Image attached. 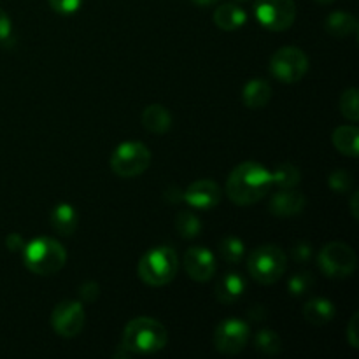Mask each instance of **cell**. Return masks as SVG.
I'll use <instances>...</instances> for the list:
<instances>
[{
  "label": "cell",
  "mask_w": 359,
  "mask_h": 359,
  "mask_svg": "<svg viewBox=\"0 0 359 359\" xmlns=\"http://www.w3.org/2000/svg\"><path fill=\"white\" fill-rule=\"evenodd\" d=\"M272 184V174L258 161H244L231 170L226 181L228 198L241 207L255 205L269 195Z\"/></svg>",
  "instance_id": "1"
},
{
  "label": "cell",
  "mask_w": 359,
  "mask_h": 359,
  "mask_svg": "<svg viewBox=\"0 0 359 359\" xmlns=\"http://www.w3.org/2000/svg\"><path fill=\"white\" fill-rule=\"evenodd\" d=\"M167 328L153 318H135L125 326L121 349L126 356H146L154 354L167 346Z\"/></svg>",
  "instance_id": "2"
},
{
  "label": "cell",
  "mask_w": 359,
  "mask_h": 359,
  "mask_svg": "<svg viewBox=\"0 0 359 359\" xmlns=\"http://www.w3.org/2000/svg\"><path fill=\"white\" fill-rule=\"evenodd\" d=\"M23 263L30 272L48 277L65 266L67 251L58 241L49 237H39L23 248Z\"/></svg>",
  "instance_id": "3"
},
{
  "label": "cell",
  "mask_w": 359,
  "mask_h": 359,
  "mask_svg": "<svg viewBox=\"0 0 359 359\" xmlns=\"http://www.w3.org/2000/svg\"><path fill=\"white\" fill-rule=\"evenodd\" d=\"M179 270L177 252L168 245H156L140 258L137 272L147 286H167L175 279Z\"/></svg>",
  "instance_id": "4"
},
{
  "label": "cell",
  "mask_w": 359,
  "mask_h": 359,
  "mask_svg": "<svg viewBox=\"0 0 359 359\" xmlns=\"http://www.w3.org/2000/svg\"><path fill=\"white\" fill-rule=\"evenodd\" d=\"M287 269V256L279 245L265 244L256 248L248 258V270L259 284L277 283Z\"/></svg>",
  "instance_id": "5"
},
{
  "label": "cell",
  "mask_w": 359,
  "mask_h": 359,
  "mask_svg": "<svg viewBox=\"0 0 359 359\" xmlns=\"http://www.w3.org/2000/svg\"><path fill=\"white\" fill-rule=\"evenodd\" d=\"M151 165V151L139 140L119 144L111 156V168L116 175L125 179L144 174Z\"/></svg>",
  "instance_id": "6"
},
{
  "label": "cell",
  "mask_w": 359,
  "mask_h": 359,
  "mask_svg": "<svg viewBox=\"0 0 359 359\" xmlns=\"http://www.w3.org/2000/svg\"><path fill=\"white\" fill-rule=\"evenodd\" d=\"M318 265L326 277L332 279H347L358 266L354 249L344 242H330L319 251Z\"/></svg>",
  "instance_id": "7"
},
{
  "label": "cell",
  "mask_w": 359,
  "mask_h": 359,
  "mask_svg": "<svg viewBox=\"0 0 359 359\" xmlns=\"http://www.w3.org/2000/svg\"><path fill=\"white\" fill-rule=\"evenodd\" d=\"M309 70V58L300 48L286 46L280 48L276 55L270 58V74L277 81L286 84L298 83L304 79Z\"/></svg>",
  "instance_id": "8"
},
{
  "label": "cell",
  "mask_w": 359,
  "mask_h": 359,
  "mask_svg": "<svg viewBox=\"0 0 359 359\" xmlns=\"http://www.w3.org/2000/svg\"><path fill=\"white\" fill-rule=\"evenodd\" d=\"M255 14L265 28L283 32L294 23L297 6L293 0H256Z\"/></svg>",
  "instance_id": "9"
},
{
  "label": "cell",
  "mask_w": 359,
  "mask_h": 359,
  "mask_svg": "<svg viewBox=\"0 0 359 359\" xmlns=\"http://www.w3.org/2000/svg\"><path fill=\"white\" fill-rule=\"evenodd\" d=\"M86 314L83 304L76 300L60 302L51 314V326L63 339H74L84 328Z\"/></svg>",
  "instance_id": "10"
},
{
  "label": "cell",
  "mask_w": 359,
  "mask_h": 359,
  "mask_svg": "<svg viewBox=\"0 0 359 359\" xmlns=\"http://www.w3.org/2000/svg\"><path fill=\"white\" fill-rule=\"evenodd\" d=\"M249 340V325L242 319H226L214 332V346L223 354H238Z\"/></svg>",
  "instance_id": "11"
},
{
  "label": "cell",
  "mask_w": 359,
  "mask_h": 359,
  "mask_svg": "<svg viewBox=\"0 0 359 359\" xmlns=\"http://www.w3.org/2000/svg\"><path fill=\"white\" fill-rule=\"evenodd\" d=\"M184 269L193 280L207 283L216 273V256L207 248H202V245L189 248L184 255Z\"/></svg>",
  "instance_id": "12"
},
{
  "label": "cell",
  "mask_w": 359,
  "mask_h": 359,
  "mask_svg": "<svg viewBox=\"0 0 359 359\" xmlns=\"http://www.w3.org/2000/svg\"><path fill=\"white\" fill-rule=\"evenodd\" d=\"M221 200V189L219 186L209 179H202L193 184H189L184 189V202L191 205L193 209L209 210L219 203Z\"/></svg>",
  "instance_id": "13"
},
{
  "label": "cell",
  "mask_w": 359,
  "mask_h": 359,
  "mask_svg": "<svg viewBox=\"0 0 359 359\" xmlns=\"http://www.w3.org/2000/svg\"><path fill=\"white\" fill-rule=\"evenodd\" d=\"M305 203H307V198H305L304 193L297 191L294 188L279 189V191L270 198L269 209L273 216L290 217L300 214L302 210L305 209Z\"/></svg>",
  "instance_id": "14"
},
{
  "label": "cell",
  "mask_w": 359,
  "mask_h": 359,
  "mask_svg": "<svg viewBox=\"0 0 359 359\" xmlns=\"http://www.w3.org/2000/svg\"><path fill=\"white\" fill-rule=\"evenodd\" d=\"M245 293V279L237 272H226L216 284V298L223 305H231Z\"/></svg>",
  "instance_id": "15"
},
{
  "label": "cell",
  "mask_w": 359,
  "mask_h": 359,
  "mask_svg": "<svg viewBox=\"0 0 359 359\" xmlns=\"http://www.w3.org/2000/svg\"><path fill=\"white\" fill-rule=\"evenodd\" d=\"M142 125L154 135H163L170 130L172 116L161 104H151L142 112Z\"/></svg>",
  "instance_id": "16"
},
{
  "label": "cell",
  "mask_w": 359,
  "mask_h": 359,
  "mask_svg": "<svg viewBox=\"0 0 359 359\" xmlns=\"http://www.w3.org/2000/svg\"><path fill=\"white\" fill-rule=\"evenodd\" d=\"M304 319L314 326H325L335 318V305L328 298H312L304 305Z\"/></svg>",
  "instance_id": "17"
},
{
  "label": "cell",
  "mask_w": 359,
  "mask_h": 359,
  "mask_svg": "<svg viewBox=\"0 0 359 359\" xmlns=\"http://www.w3.org/2000/svg\"><path fill=\"white\" fill-rule=\"evenodd\" d=\"M245 20H248L245 11L241 6H235V4H223V6L214 11V23L221 30H238L241 27H244Z\"/></svg>",
  "instance_id": "18"
},
{
  "label": "cell",
  "mask_w": 359,
  "mask_h": 359,
  "mask_svg": "<svg viewBox=\"0 0 359 359\" xmlns=\"http://www.w3.org/2000/svg\"><path fill=\"white\" fill-rule=\"evenodd\" d=\"M51 224L60 235L63 237H69L76 231L77 223H79V216H77V210L74 209L70 203H58L55 205V209L51 210Z\"/></svg>",
  "instance_id": "19"
},
{
  "label": "cell",
  "mask_w": 359,
  "mask_h": 359,
  "mask_svg": "<svg viewBox=\"0 0 359 359\" xmlns=\"http://www.w3.org/2000/svg\"><path fill=\"white\" fill-rule=\"evenodd\" d=\"M272 98V86L265 79H251L244 86L242 100L249 109H263Z\"/></svg>",
  "instance_id": "20"
},
{
  "label": "cell",
  "mask_w": 359,
  "mask_h": 359,
  "mask_svg": "<svg viewBox=\"0 0 359 359\" xmlns=\"http://www.w3.org/2000/svg\"><path fill=\"white\" fill-rule=\"evenodd\" d=\"M325 28L330 35L337 39L349 37L358 32V20L349 13H333L326 18Z\"/></svg>",
  "instance_id": "21"
},
{
  "label": "cell",
  "mask_w": 359,
  "mask_h": 359,
  "mask_svg": "<svg viewBox=\"0 0 359 359\" xmlns=\"http://www.w3.org/2000/svg\"><path fill=\"white\" fill-rule=\"evenodd\" d=\"M333 146L339 149V153L346 156L356 158L359 154V130L356 126H339L332 135Z\"/></svg>",
  "instance_id": "22"
},
{
  "label": "cell",
  "mask_w": 359,
  "mask_h": 359,
  "mask_svg": "<svg viewBox=\"0 0 359 359\" xmlns=\"http://www.w3.org/2000/svg\"><path fill=\"white\" fill-rule=\"evenodd\" d=\"M272 184L279 189H290L300 182L302 174L293 163H280L272 172Z\"/></svg>",
  "instance_id": "23"
},
{
  "label": "cell",
  "mask_w": 359,
  "mask_h": 359,
  "mask_svg": "<svg viewBox=\"0 0 359 359\" xmlns=\"http://www.w3.org/2000/svg\"><path fill=\"white\" fill-rule=\"evenodd\" d=\"M219 255L226 263H230V265H237V263H241L245 256L244 242H242L238 237L228 235V237H224L223 241L219 242Z\"/></svg>",
  "instance_id": "24"
},
{
  "label": "cell",
  "mask_w": 359,
  "mask_h": 359,
  "mask_svg": "<svg viewBox=\"0 0 359 359\" xmlns=\"http://www.w3.org/2000/svg\"><path fill=\"white\" fill-rule=\"evenodd\" d=\"M255 346L256 351H259L262 354L276 356L283 351V340H280L279 333H276L273 330H262V332L256 333Z\"/></svg>",
  "instance_id": "25"
},
{
  "label": "cell",
  "mask_w": 359,
  "mask_h": 359,
  "mask_svg": "<svg viewBox=\"0 0 359 359\" xmlns=\"http://www.w3.org/2000/svg\"><path fill=\"white\" fill-rule=\"evenodd\" d=\"M175 230L182 238H195L202 231V223L198 217L189 210H181L175 217Z\"/></svg>",
  "instance_id": "26"
},
{
  "label": "cell",
  "mask_w": 359,
  "mask_h": 359,
  "mask_svg": "<svg viewBox=\"0 0 359 359\" xmlns=\"http://www.w3.org/2000/svg\"><path fill=\"white\" fill-rule=\"evenodd\" d=\"M312 286H314V276L311 272H297L287 280V291L294 298L307 294L312 290Z\"/></svg>",
  "instance_id": "27"
},
{
  "label": "cell",
  "mask_w": 359,
  "mask_h": 359,
  "mask_svg": "<svg viewBox=\"0 0 359 359\" xmlns=\"http://www.w3.org/2000/svg\"><path fill=\"white\" fill-rule=\"evenodd\" d=\"M340 112L346 116L349 121H358L359 119V98L358 88H349L340 97Z\"/></svg>",
  "instance_id": "28"
},
{
  "label": "cell",
  "mask_w": 359,
  "mask_h": 359,
  "mask_svg": "<svg viewBox=\"0 0 359 359\" xmlns=\"http://www.w3.org/2000/svg\"><path fill=\"white\" fill-rule=\"evenodd\" d=\"M328 186L335 193H347L353 188V175L347 170H335L330 174Z\"/></svg>",
  "instance_id": "29"
},
{
  "label": "cell",
  "mask_w": 359,
  "mask_h": 359,
  "mask_svg": "<svg viewBox=\"0 0 359 359\" xmlns=\"http://www.w3.org/2000/svg\"><path fill=\"white\" fill-rule=\"evenodd\" d=\"M312 245L309 242H297V244L291 248V258L294 259L297 263H309L312 258Z\"/></svg>",
  "instance_id": "30"
},
{
  "label": "cell",
  "mask_w": 359,
  "mask_h": 359,
  "mask_svg": "<svg viewBox=\"0 0 359 359\" xmlns=\"http://www.w3.org/2000/svg\"><path fill=\"white\" fill-rule=\"evenodd\" d=\"M49 6L60 14H74L81 7L83 0H48Z\"/></svg>",
  "instance_id": "31"
},
{
  "label": "cell",
  "mask_w": 359,
  "mask_h": 359,
  "mask_svg": "<svg viewBox=\"0 0 359 359\" xmlns=\"http://www.w3.org/2000/svg\"><path fill=\"white\" fill-rule=\"evenodd\" d=\"M98 294H100V287H98V284L93 283V280H88V283H84L83 286L79 287L81 300L86 302V304H93V302H97Z\"/></svg>",
  "instance_id": "32"
},
{
  "label": "cell",
  "mask_w": 359,
  "mask_h": 359,
  "mask_svg": "<svg viewBox=\"0 0 359 359\" xmlns=\"http://www.w3.org/2000/svg\"><path fill=\"white\" fill-rule=\"evenodd\" d=\"M13 34V23H11L9 14L4 9H0V42L7 41Z\"/></svg>",
  "instance_id": "33"
},
{
  "label": "cell",
  "mask_w": 359,
  "mask_h": 359,
  "mask_svg": "<svg viewBox=\"0 0 359 359\" xmlns=\"http://www.w3.org/2000/svg\"><path fill=\"white\" fill-rule=\"evenodd\" d=\"M358 319H359V314L353 316V319H351L349 323V328H347V340H349L351 346L354 347V349H358L359 347V339H358Z\"/></svg>",
  "instance_id": "34"
},
{
  "label": "cell",
  "mask_w": 359,
  "mask_h": 359,
  "mask_svg": "<svg viewBox=\"0 0 359 359\" xmlns=\"http://www.w3.org/2000/svg\"><path fill=\"white\" fill-rule=\"evenodd\" d=\"M163 196L168 203L184 202V191H182L181 188H175V186H170V188L163 193Z\"/></svg>",
  "instance_id": "35"
},
{
  "label": "cell",
  "mask_w": 359,
  "mask_h": 359,
  "mask_svg": "<svg viewBox=\"0 0 359 359\" xmlns=\"http://www.w3.org/2000/svg\"><path fill=\"white\" fill-rule=\"evenodd\" d=\"M6 244H7V249H11V251H23L25 248L23 238H21L18 233H11L9 237L6 238Z\"/></svg>",
  "instance_id": "36"
},
{
  "label": "cell",
  "mask_w": 359,
  "mask_h": 359,
  "mask_svg": "<svg viewBox=\"0 0 359 359\" xmlns=\"http://www.w3.org/2000/svg\"><path fill=\"white\" fill-rule=\"evenodd\" d=\"M351 209H353V216L356 217H359V214H358V193H354L353 195V200H351Z\"/></svg>",
  "instance_id": "37"
},
{
  "label": "cell",
  "mask_w": 359,
  "mask_h": 359,
  "mask_svg": "<svg viewBox=\"0 0 359 359\" xmlns=\"http://www.w3.org/2000/svg\"><path fill=\"white\" fill-rule=\"evenodd\" d=\"M191 2H195L196 6H212V4L219 2V0H191Z\"/></svg>",
  "instance_id": "38"
},
{
  "label": "cell",
  "mask_w": 359,
  "mask_h": 359,
  "mask_svg": "<svg viewBox=\"0 0 359 359\" xmlns=\"http://www.w3.org/2000/svg\"><path fill=\"white\" fill-rule=\"evenodd\" d=\"M316 2H319V4H330V2H333V0H316Z\"/></svg>",
  "instance_id": "39"
}]
</instances>
